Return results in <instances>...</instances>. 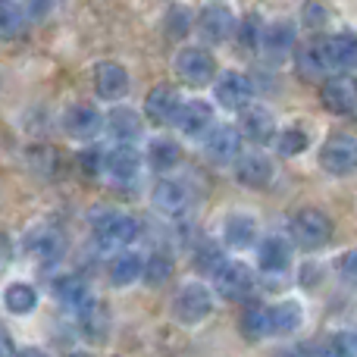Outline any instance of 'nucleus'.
<instances>
[{"mask_svg":"<svg viewBox=\"0 0 357 357\" xmlns=\"http://www.w3.org/2000/svg\"><path fill=\"white\" fill-rule=\"evenodd\" d=\"M301 66L314 75H339L348 69H357V35L354 31H342L333 38H320L301 47L298 54Z\"/></svg>","mask_w":357,"mask_h":357,"instance_id":"obj_1","label":"nucleus"},{"mask_svg":"<svg viewBox=\"0 0 357 357\" xmlns=\"http://www.w3.org/2000/svg\"><path fill=\"white\" fill-rule=\"evenodd\" d=\"M213 310V291L204 282H182L173 295V317L182 326H197Z\"/></svg>","mask_w":357,"mask_h":357,"instance_id":"obj_2","label":"nucleus"},{"mask_svg":"<svg viewBox=\"0 0 357 357\" xmlns=\"http://www.w3.org/2000/svg\"><path fill=\"white\" fill-rule=\"evenodd\" d=\"M333 238V220L317 207H304L291 216V241L304 251H317V248L329 245Z\"/></svg>","mask_w":357,"mask_h":357,"instance_id":"obj_3","label":"nucleus"},{"mask_svg":"<svg viewBox=\"0 0 357 357\" xmlns=\"http://www.w3.org/2000/svg\"><path fill=\"white\" fill-rule=\"evenodd\" d=\"M176 75L191 88L210 85L216 79V63L210 56V50L197 47V44H185L176 54Z\"/></svg>","mask_w":357,"mask_h":357,"instance_id":"obj_4","label":"nucleus"},{"mask_svg":"<svg viewBox=\"0 0 357 357\" xmlns=\"http://www.w3.org/2000/svg\"><path fill=\"white\" fill-rule=\"evenodd\" d=\"M94 238L104 251H119L129 248L138 238V222L129 213H104L94 220Z\"/></svg>","mask_w":357,"mask_h":357,"instance_id":"obj_5","label":"nucleus"},{"mask_svg":"<svg viewBox=\"0 0 357 357\" xmlns=\"http://www.w3.org/2000/svg\"><path fill=\"white\" fill-rule=\"evenodd\" d=\"M213 285H216V295L226 298V301H248L254 291V273L241 260H226L213 273Z\"/></svg>","mask_w":357,"mask_h":357,"instance_id":"obj_6","label":"nucleus"},{"mask_svg":"<svg viewBox=\"0 0 357 357\" xmlns=\"http://www.w3.org/2000/svg\"><path fill=\"white\" fill-rule=\"evenodd\" d=\"M320 167L329 176H354L357 173V138L354 135H329L320 148Z\"/></svg>","mask_w":357,"mask_h":357,"instance_id":"obj_7","label":"nucleus"},{"mask_svg":"<svg viewBox=\"0 0 357 357\" xmlns=\"http://www.w3.org/2000/svg\"><path fill=\"white\" fill-rule=\"evenodd\" d=\"M238 154H241V132L235 126H210V132L204 135V157L213 167H232Z\"/></svg>","mask_w":357,"mask_h":357,"instance_id":"obj_8","label":"nucleus"},{"mask_svg":"<svg viewBox=\"0 0 357 357\" xmlns=\"http://www.w3.org/2000/svg\"><path fill=\"white\" fill-rule=\"evenodd\" d=\"M213 98L220 100V107H226V110H245L248 104H254V82L248 79L245 73L226 69V73H220L213 82Z\"/></svg>","mask_w":357,"mask_h":357,"instance_id":"obj_9","label":"nucleus"},{"mask_svg":"<svg viewBox=\"0 0 357 357\" xmlns=\"http://www.w3.org/2000/svg\"><path fill=\"white\" fill-rule=\"evenodd\" d=\"M235 178L245 188H266L276 178V163L264 154V151H248V154L235 157Z\"/></svg>","mask_w":357,"mask_h":357,"instance_id":"obj_10","label":"nucleus"},{"mask_svg":"<svg viewBox=\"0 0 357 357\" xmlns=\"http://www.w3.org/2000/svg\"><path fill=\"white\" fill-rule=\"evenodd\" d=\"M320 104L326 107L335 116H348V113L357 110V85L354 79H348L345 73L329 75L320 88Z\"/></svg>","mask_w":357,"mask_h":357,"instance_id":"obj_11","label":"nucleus"},{"mask_svg":"<svg viewBox=\"0 0 357 357\" xmlns=\"http://www.w3.org/2000/svg\"><path fill=\"white\" fill-rule=\"evenodd\" d=\"M151 204H154V210L160 216L178 220V216H185V210L191 207V195L176 178H160V182L154 185V191H151Z\"/></svg>","mask_w":357,"mask_h":357,"instance_id":"obj_12","label":"nucleus"},{"mask_svg":"<svg viewBox=\"0 0 357 357\" xmlns=\"http://www.w3.org/2000/svg\"><path fill=\"white\" fill-rule=\"evenodd\" d=\"M63 129L75 142H91L100 129H104V116L94 104H73L63 113Z\"/></svg>","mask_w":357,"mask_h":357,"instance_id":"obj_13","label":"nucleus"},{"mask_svg":"<svg viewBox=\"0 0 357 357\" xmlns=\"http://www.w3.org/2000/svg\"><path fill=\"white\" fill-rule=\"evenodd\" d=\"M178 107H182V98L173 85H154L144 98V116L154 126H173L178 116Z\"/></svg>","mask_w":357,"mask_h":357,"instance_id":"obj_14","label":"nucleus"},{"mask_svg":"<svg viewBox=\"0 0 357 357\" xmlns=\"http://www.w3.org/2000/svg\"><path fill=\"white\" fill-rule=\"evenodd\" d=\"M94 91L100 100H123L129 94V73L123 63L104 60L94 66Z\"/></svg>","mask_w":357,"mask_h":357,"instance_id":"obj_15","label":"nucleus"},{"mask_svg":"<svg viewBox=\"0 0 357 357\" xmlns=\"http://www.w3.org/2000/svg\"><path fill=\"white\" fill-rule=\"evenodd\" d=\"M241 113V126H238V132L248 138V142H254V144H266V142H273L276 138V132H279V126H276V116H273L266 107H257V104H248L245 110H238Z\"/></svg>","mask_w":357,"mask_h":357,"instance_id":"obj_16","label":"nucleus"},{"mask_svg":"<svg viewBox=\"0 0 357 357\" xmlns=\"http://www.w3.org/2000/svg\"><path fill=\"white\" fill-rule=\"evenodd\" d=\"M197 31H201L207 41H213V44L226 41V38L235 31L232 10H229L226 3H207L201 10V16H197Z\"/></svg>","mask_w":357,"mask_h":357,"instance_id":"obj_17","label":"nucleus"},{"mask_svg":"<svg viewBox=\"0 0 357 357\" xmlns=\"http://www.w3.org/2000/svg\"><path fill=\"white\" fill-rule=\"evenodd\" d=\"M176 126L182 129V135H191V138H204L213 126V107L207 100L195 98V100H182L178 107V116H176Z\"/></svg>","mask_w":357,"mask_h":357,"instance_id":"obj_18","label":"nucleus"},{"mask_svg":"<svg viewBox=\"0 0 357 357\" xmlns=\"http://www.w3.org/2000/svg\"><path fill=\"white\" fill-rule=\"evenodd\" d=\"M257 264L266 276H282L291 266V245L282 235H266L257 245Z\"/></svg>","mask_w":357,"mask_h":357,"instance_id":"obj_19","label":"nucleus"},{"mask_svg":"<svg viewBox=\"0 0 357 357\" xmlns=\"http://www.w3.org/2000/svg\"><path fill=\"white\" fill-rule=\"evenodd\" d=\"M100 169H107L110 178H116V182H132L142 173V154L132 144H116L110 154H104Z\"/></svg>","mask_w":357,"mask_h":357,"instance_id":"obj_20","label":"nucleus"},{"mask_svg":"<svg viewBox=\"0 0 357 357\" xmlns=\"http://www.w3.org/2000/svg\"><path fill=\"white\" fill-rule=\"evenodd\" d=\"M222 241L229 248H238V251L251 248L257 241V220L251 213H229L222 222Z\"/></svg>","mask_w":357,"mask_h":357,"instance_id":"obj_21","label":"nucleus"},{"mask_svg":"<svg viewBox=\"0 0 357 357\" xmlns=\"http://www.w3.org/2000/svg\"><path fill=\"white\" fill-rule=\"evenodd\" d=\"M266 320H270V335H291L301 329L304 310L298 301H279L266 307Z\"/></svg>","mask_w":357,"mask_h":357,"instance_id":"obj_22","label":"nucleus"},{"mask_svg":"<svg viewBox=\"0 0 357 357\" xmlns=\"http://www.w3.org/2000/svg\"><path fill=\"white\" fill-rule=\"evenodd\" d=\"M104 126L119 144H132L135 138H142V116L132 107H113Z\"/></svg>","mask_w":357,"mask_h":357,"instance_id":"obj_23","label":"nucleus"},{"mask_svg":"<svg viewBox=\"0 0 357 357\" xmlns=\"http://www.w3.org/2000/svg\"><path fill=\"white\" fill-rule=\"evenodd\" d=\"M144 160H148L151 169H157V173H169V169H176L178 163H182V148H178V142L169 135L151 138Z\"/></svg>","mask_w":357,"mask_h":357,"instance_id":"obj_24","label":"nucleus"},{"mask_svg":"<svg viewBox=\"0 0 357 357\" xmlns=\"http://www.w3.org/2000/svg\"><path fill=\"white\" fill-rule=\"evenodd\" d=\"M142 266H144V257L135 251H119L116 257L110 260V282L126 289V285L138 282L142 279Z\"/></svg>","mask_w":357,"mask_h":357,"instance_id":"obj_25","label":"nucleus"},{"mask_svg":"<svg viewBox=\"0 0 357 357\" xmlns=\"http://www.w3.org/2000/svg\"><path fill=\"white\" fill-rule=\"evenodd\" d=\"M35 304H38L35 285H29V282H10L3 289V307L10 310V314L25 317V314H31V310H35Z\"/></svg>","mask_w":357,"mask_h":357,"instance_id":"obj_26","label":"nucleus"},{"mask_svg":"<svg viewBox=\"0 0 357 357\" xmlns=\"http://www.w3.org/2000/svg\"><path fill=\"white\" fill-rule=\"evenodd\" d=\"M75 314H79V326H82V333L88 335V339L91 342H100L107 335V310L100 307L98 301H88V304H82L79 310H75Z\"/></svg>","mask_w":357,"mask_h":357,"instance_id":"obj_27","label":"nucleus"},{"mask_svg":"<svg viewBox=\"0 0 357 357\" xmlns=\"http://www.w3.org/2000/svg\"><path fill=\"white\" fill-rule=\"evenodd\" d=\"M54 295L60 298L63 304H66V307H73V310H79L82 304H88L91 301V291H88V285L82 282L79 276H60L54 282Z\"/></svg>","mask_w":357,"mask_h":357,"instance_id":"obj_28","label":"nucleus"},{"mask_svg":"<svg viewBox=\"0 0 357 357\" xmlns=\"http://www.w3.org/2000/svg\"><path fill=\"white\" fill-rule=\"evenodd\" d=\"M173 276V257L167 251H154L144 257V266H142V279L148 285H163L167 279Z\"/></svg>","mask_w":357,"mask_h":357,"instance_id":"obj_29","label":"nucleus"},{"mask_svg":"<svg viewBox=\"0 0 357 357\" xmlns=\"http://www.w3.org/2000/svg\"><path fill=\"white\" fill-rule=\"evenodd\" d=\"M60 248H63V241L54 229H38L35 235H29V251L41 260H54L60 254Z\"/></svg>","mask_w":357,"mask_h":357,"instance_id":"obj_30","label":"nucleus"},{"mask_svg":"<svg viewBox=\"0 0 357 357\" xmlns=\"http://www.w3.org/2000/svg\"><path fill=\"white\" fill-rule=\"evenodd\" d=\"M260 44H264L266 50H276V54H282V50H289L291 44H295V29H291L289 22L264 25V38H260Z\"/></svg>","mask_w":357,"mask_h":357,"instance_id":"obj_31","label":"nucleus"},{"mask_svg":"<svg viewBox=\"0 0 357 357\" xmlns=\"http://www.w3.org/2000/svg\"><path fill=\"white\" fill-rule=\"evenodd\" d=\"M276 151L282 157H298V154H304L307 151V144H310V138H307V132L304 129H285V132H276Z\"/></svg>","mask_w":357,"mask_h":357,"instance_id":"obj_32","label":"nucleus"},{"mask_svg":"<svg viewBox=\"0 0 357 357\" xmlns=\"http://www.w3.org/2000/svg\"><path fill=\"white\" fill-rule=\"evenodd\" d=\"M241 333L251 342H260L270 335V320H266V307H251L241 317Z\"/></svg>","mask_w":357,"mask_h":357,"instance_id":"obj_33","label":"nucleus"},{"mask_svg":"<svg viewBox=\"0 0 357 357\" xmlns=\"http://www.w3.org/2000/svg\"><path fill=\"white\" fill-rule=\"evenodd\" d=\"M25 10H19V6H13L10 0L6 3H0V38H16L19 31L25 29Z\"/></svg>","mask_w":357,"mask_h":357,"instance_id":"obj_34","label":"nucleus"},{"mask_svg":"<svg viewBox=\"0 0 357 357\" xmlns=\"http://www.w3.org/2000/svg\"><path fill=\"white\" fill-rule=\"evenodd\" d=\"M323 357H357V335L354 333H335L329 335Z\"/></svg>","mask_w":357,"mask_h":357,"instance_id":"obj_35","label":"nucleus"},{"mask_svg":"<svg viewBox=\"0 0 357 357\" xmlns=\"http://www.w3.org/2000/svg\"><path fill=\"white\" fill-rule=\"evenodd\" d=\"M260 38H264V22H260V16L241 19V25H238V41L245 44V47H260Z\"/></svg>","mask_w":357,"mask_h":357,"instance_id":"obj_36","label":"nucleus"},{"mask_svg":"<svg viewBox=\"0 0 357 357\" xmlns=\"http://www.w3.org/2000/svg\"><path fill=\"white\" fill-rule=\"evenodd\" d=\"M335 273H339L342 282H348V285H354L357 289V248L345 251L339 260H335Z\"/></svg>","mask_w":357,"mask_h":357,"instance_id":"obj_37","label":"nucleus"},{"mask_svg":"<svg viewBox=\"0 0 357 357\" xmlns=\"http://www.w3.org/2000/svg\"><path fill=\"white\" fill-rule=\"evenodd\" d=\"M54 10V0H25V16L31 19H44Z\"/></svg>","mask_w":357,"mask_h":357,"instance_id":"obj_38","label":"nucleus"},{"mask_svg":"<svg viewBox=\"0 0 357 357\" xmlns=\"http://www.w3.org/2000/svg\"><path fill=\"white\" fill-rule=\"evenodd\" d=\"M304 22H307L310 29H320V25L326 22V10H323V6H317V3H307V6H304Z\"/></svg>","mask_w":357,"mask_h":357,"instance_id":"obj_39","label":"nucleus"},{"mask_svg":"<svg viewBox=\"0 0 357 357\" xmlns=\"http://www.w3.org/2000/svg\"><path fill=\"white\" fill-rule=\"evenodd\" d=\"M13 357H50L47 351H44V348H35V345H29V348H19L16 354Z\"/></svg>","mask_w":357,"mask_h":357,"instance_id":"obj_40","label":"nucleus"},{"mask_svg":"<svg viewBox=\"0 0 357 357\" xmlns=\"http://www.w3.org/2000/svg\"><path fill=\"white\" fill-rule=\"evenodd\" d=\"M10 238H6L3 232H0V266H6V260H10Z\"/></svg>","mask_w":357,"mask_h":357,"instance_id":"obj_41","label":"nucleus"},{"mask_svg":"<svg viewBox=\"0 0 357 357\" xmlns=\"http://www.w3.org/2000/svg\"><path fill=\"white\" fill-rule=\"evenodd\" d=\"M0 357H10V339H6L3 329H0Z\"/></svg>","mask_w":357,"mask_h":357,"instance_id":"obj_42","label":"nucleus"},{"mask_svg":"<svg viewBox=\"0 0 357 357\" xmlns=\"http://www.w3.org/2000/svg\"><path fill=\"white\" fill-rule=\"evenodd\" d=\"M66 357H91V354H85V351H73V354H66Z\"/></svg>","mask_w":357,"mask_h":357,"instance_id":"obj_43","label":"nucleus"},{"mask_svg":"<svg viewBox=\"0 0 357 357\" xmlns=\"http://www.w3.org/2000/svg\"><path fill=\"white\" fill-rule=\"evenodd\" d=\"M282 357H304L301 351H289V354H282Z\"/></svg>","mask_w":357,"mask_h":357,"instance_id":"obj_44","label":"nucleus"},{"mask_svg":"<svg viewBox=\"0 0 357 357\" xmlns=\"http://www.w3.org/2000/svg\"><path fill=\"white\" fill-rule=\"evenodd\" d=\"M0 3H6V0H0Z\"/></svg>","mask_w":357,"mask_h":357,"instance_id":"obj_45","label":"nucleus"}]
</instances>
